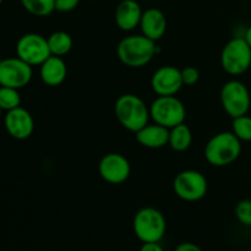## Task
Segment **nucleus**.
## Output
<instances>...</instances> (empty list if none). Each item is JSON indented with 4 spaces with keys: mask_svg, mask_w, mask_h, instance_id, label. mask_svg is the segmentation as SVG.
I'll use <instances>...</instances> for the list:
<instances>
[{
    "mask_svg": "<svg viewBox=\"0 0 251 251\" xmlns=\"http://www.w3.org/2000/svg\"><path fill=\"white\" fill-rule=\"evenodd\" d=\"M142 12L136 0H123L115 9V24L122 31H132L140 26Z\"/></svg>",
    "mask_w": 251,
    "mask_h": 251,
    "instance_id": "obj_15",
    "label": "nucleus"
},
{
    "mask_svg": "<svg viewBox=\"0 0 251 251\" xmlns=\"http://www.w3.org/2000/svg\"><path fill=\"white\" fill-rule=\"evenodd\" d=\"M1 60H2V59H1V58H0V63H1Z\"/></svg>",
    "mask_w": 251,
    "mask_h": 251,
    "instance_id": "obj_31",
    "label": "nucleus"
},
{
    "mask_svg": "<svg viewBox=\"0 0 251 251\" xmlns=\"http://www.w3.org/2000/svg\"><path fill=\"white\" fill-rule=\"evenodd\" d=\"M136 237L144 243H158L166 233V218L161 211L153 207L139 210L132 221Z\"/></svg>",
    "mask_w": 251,
    "mask_h": 251,
    "instance_id": "obj_4",
    "label": "nucleus"
},
{
    "mask_svg": "<svg viewBox=\"0 0 251 251\" xmlns=\"http://www.w3.org/2000/svg\"><path fill=\"white\" fill-rule=\"evenodd\" d=\"M221 65L223 70L238 76L249 70L251 66V48L244 37L233 38L223 47L221 53Z\"/></svg>",
    "mask_w": 251,
    "mask_h": 251,
    "instance_id": "obj_6",
    "label": "nucleus"
},
{
    "mask_svg": "<svg viewBox=\"0 0 251 251\" xmlns=\"http://www.w3.org/2000/svg\"><path fill=\"white\" fill-rule=\"evenodd\" d=\"M136 140L141 146L147 149H161L168 145L169 129L159 124H147L139 131L135 132Z\"/></svg>",
    "mask_w": 251,
    "mask_h": 251,
    "instance_id": "obj_17",
    "label": "nucleus"
},
{
    "mask_svg": "<svg viewBox=\"0 0 251 251\" xmlns=\"http://www.w3.org/2000/svg\"><path fill=\"white\" fill-rule=\"evenodd\" d=\"M232 132L240 141H251V117L248 114L233 119Z\"/></svg>",
    "mask_w": 251,
    "mask_h": 251,
    "instance_id": "obj_22",
    "label": "nucleus"
},
{
    "mask_svg": "<svg viewBox=\"0 0 251 251\" xmlns=\"http://www.w3.org/2000/svg\"><path fill=\"white\" fill-rule=\"evenodd\" d=\"M235 216L242 225L251 227V200L244 199L235 206Z\"/></svg>",
    "mask_w": 251,
    "mask_h": 251,
    "instance_id": "obj_23",
    "label": "nucleus"
},
{
    "mask_svg": "<svg viewBox=\"0 0 251 251\" xmlns=\"http://www.w3.org/2000/svg\"><path fill=\"white\" fill-rule=\"evenodd\" d=\"M181 78H183V83L185 86H194L195 83H198L200 74H199L198 69H195L194 66H188L181 70Z\"/></svg>",
    "mask_w": 251,
    "mask_h": 251,
    "instance_id": "obj_24",
    "label": "nucleus"
},
{
    "mask_svg": "<svg viewBox=\"0 0 251 251\" xmlns=\"http://www.w3.org/2000/svg\"><path fill=\"white\" fill-rule=\"evenodd\" d=\"M16 54L31 66L42 65L51 55L48 39L38 33H26L17 41Z\"/></svg>",
    "mask_w": 251,
    "mask_h": 251,
    "instance_id": "obj_9",
    "label": "nucleus"
},
{
    "mask_svg": "<svg viewBox=\"0 0 251 251\" xmlns=\"http://www.w3.org/2000/svg\"><path fill=\"white\" fill-rule=\"evenodd\" d=\"M191 142H193V134H191L190 127L185 125V123L169 129L168 145L174 151H186L191 146Z\"/></svg>",
    "mask_w": 251,
    "mask_h": 251,
    "instance_id": "obj_18",
    "label": "nucleus"
},
{
    "mask_svg": "<svg viewBox=\"0 0 251 251\" xmlns=\"http://www.w3.org/2000/svg\"><path fill=\"white\" fill-rule=\"evenodd\" d=\"M140 251H163L158 243H144Z\"/></svg>",
    "mask_w": 251,
    "mask_h": 251,
    "instance_id": "obj_27",
    "label": "nucleus"
},
{
    "mask_svg": "<svg viewBox=\"0 0 251 251\" xmlns=\"http://www.w3.org/2000/svg\"><path fill=\"white\" fill-rule=\"evenodd\" d=\"M114 113L118 122L131 132H137L146 126L151 118L146 103L132 93H126L118 98L114 104Z\"/></svg>",
    "mask_w": 251,
    "mask_h": 251,
    "instance_id": "obj_2",
    "label": "nucleus"
},
{
    "mask_svg": "<svg viewBox=\"0 0 251 251\" xmlns=\"http://www.w3.org/2000/svg\"><path fill=\"white\" fill-rule=\"evenodd\" d=\"M7 134L16 140H26L34 130V120L31 113L22 107L6 112L4 119Z\"/></svg>",
    "mask_w": 251,
    "mask_h": 251,
    "instance_id": "obj_13",
    "label": "nucleus"
},
{
    "mask_svg": "<svg viewBox=\"0 0 251 251\" xmlns=\"http://www.w3.org/2000/svg\"><path fill=\"white\" fill-rule=\"evenodd\" d=\"M32 76V66L19 56L2 59L0 63V86L20 90L31 82Z\"/></svg>",
    "mask_w": 251,
    "mask_h": 251,
    "instance_id": "obj_10",
    "label": "nucleus"
},
{
    "mask_svg": "<svg viewBox=\"0 0 251 251\" xmlns=\"http://www.w3.org/2000/svg\"><path fill=\"white\" fill-rule=\"evenodd\" d=\"M47 39H48V46L51 55L64 56L73 48V38L68 32H53Z\"/></svg>",
    "mask_w": 251,
    "mask_h": 251,
    "instance_id": "obj_19",
    "label": "nucleus"
},
{
    "mask_svg": "<svg viewBox=\"0 0 251 251\" xmlns=\"http://www.w3.org/2000/svg\"><path fill=\"white\" fill-rule=\"evenodd\" d=\"M2 1H4V0H0V5H1V2H2Z\"/></svg>",
    "mask_w": 251,
    "mask_h": 251,
    "instance_id": "obj_30",
    "label": "nucleus"
},
{
    "mask_svg": "<svg viewBox=\"0 0 251 251\" xmlns=\"http://www.w3.org/2000/svg\"><path fill=\"white\" fill-rule=\"evenodd\" d=\"M150 117L156 124L172 129L185 120V105L176 96H158L150 105Z\"/></svg>",
    "mask_w": 251,
    "mask_h": 251,
    "instance_id": "obj_5",
    "label": "nucleus"
},
{
    "mask_svg": "<svg viewBox=\"0 0 251 251\" xmlns=\"http://www.w3.org/2000/svg\"><path fill=\"white\" fill-rule=\"evenodd\" d=\"M176 251H202L198 245L193 244V243H183V244L178 245Z\"/></svg>",
    "mask_w": 251,
    "mask_h": 251,
    "instance_id": "obj_26",
    "label": "nucleus"
},
{
    "mask_svg": "<svg viewBox=\"0 0 251 251\" xmlns=\"http://www.w3.org/2000/svg\"><path fill=\"white\" fill-rule=\"evenodd\" d=\"M22 6L34 16L44 17L55 10V0H21Z\"/></svg>",
    "mask_w": 251,
    "mask_h": 251,
    "instance_id": "obj_20",
    "label": "nucleus"
},
{
    "mask_svg": "<svg viewBox=\"0 0 251 251\" xmlns=\"http://www.w3.org/2000/svg\"><path fill=\"white\" fill-rule=\"evenodd\" d=\"M181 70L176 66H162L151 77V87L158 96H176L183 87Z\"/></svg>",
    "mask_w": 251,
    "mask_h": 251,
    "instance_id": "obj_12",
    "label": "nucleus"
},
{
    "mask_svg": "<svg viewBox=\"0 0 251 251\" xmlns=\"http://www.w3.org/2000/svg\"><path fill=\"white\" fill-rule=\"evenodd\" d=\"M156 53V42L144 34L125 37L117 47L118 58L129 68H142L147 65Z\"/></svg>",
    "mask_w": 251,
    "mask_h": 251,
    "instance_id": "obj_1",
    "label": "nucleus"
},
{
    "mask_svg": "<svg viewBox=\"0 0 251 251\" xmlns=\"http://www.w3.org/2000/svg\"><path fill=\"white\" fill-rule=\"evenodd\" d=\"M244 39H245V41H247V43L249 44V47L251 48V26L248 27V29H247V31H245Z\"/></svg>",
    "mask_w": 251,
    "mask_h": 251,
    "instance_id": "obj_28",
    "label": "nucleus"
},
{
    "mask_svg": "<svg viewBox=\"0 0 251 251\" xmlns=\"http://www.w3.org/2000/svg\"><path fill=\"white\" fill-rule=\"evenodd\" d=\"M39 74H41L42 81L47 86L56 87L65 81L66 75H68V68L61 56L50 55L41 65Z\"/></svg>",
    "mask_w": 251,
    "mask_h": 251,
    "instance_id": "obj_16",
    "label": "nucleus"
},
{
    "mask_svg": "<svg viewBox=\"0 0 251 251\" xmlns=\"http://www.w3.org/2000/svg\"><path fill=\"white\" fill-rule=\"evenodd\" d=\"M1 112L2 110H1V108H0V117H1Z\"/></svg>",
    "mask_w": 251,
    "mask_h": 251,
    "instance_id": "obj_29",
    "label": "nucleus"
},
{
    "mask_svg": "<svg viewBox=\"0 0 251 251\" xmlns=\"http://www.w3.org/2000/svg\"><path fill=\"white\" fill-rule=\"evenodd\" d=\"M242 153V141L232 131H223L208 140L205 158L211 166L226 167L237 161Z\"/></svg>",
    "mask_w": 251,
    "mask_h": 251,
    "instance_id": "obj_3",
    "label": "nucleus"
},
{
    "mask_svg": "<svg viewBox=\"0 0 251 251\" xmlns=\"http://www.w3.org/2000/svg\"><path fill=\"white\" fill-rule=\"evenodd\" d=\"M21 104V97H20L19 90L11 87L0 86V108L1 110L15 109Z\"/></svg>",
    "mask_w": 251,
    "mask_h": 251,
    "instance_id": "obj_21",
    "label": "nucleus"
},
{
    "mask_svg": "<svg viewBox=\"0 0 251 251\" xmlns=\"http://www.w3.org/2000/svg\"><path fill=\"white\" fill-rule=\"evenodd\" d=\"M174 193L184 201H199L207 193V179L202 173L193 169L183 171L173 181Z\"/></svg>",
    "mask_w": 251,
    "mask_h": 251,
    "instance_id": "obj_8",
    "label": "nucleus"
},
{
    "mask_svg": "<svg viewBox=\"0 0 251 251\" xmlns=\"http://www.w3.org/2000/svg\"><path fill=\"white\" fill-rule=\"evenodd\" d=\"M140 28L147 38L157 42L164 36L167 31V17L159 9L151 7L142 12Z\"/></svg>",
    "mask_w": 251,
    "mask_h": 251,
    "instance_id": "obj_14",
    "label": "nucleus"
},
{
    "mask_svg": "<svg viewBox=\"0 0 251 251\" xmlns=\"http://www.w3.org/2000/svg\"><path fill=\"white\" fill-rule=\"evenodd\" d=\"M98 171L103 180L113 185H118L129 178L131 167L126 157L112 152L102 157L98 164Z\"/></svg>",
    "mask_w": 251,
    "mask_h": 251,
    "instance_id": "obj_11",
    "label": "nucleus"
},
{
    "mask_svg": "<svg viewBox=\"0 0 251 251\" xmlns=\"http://www.w3.org/2000/svg\"><path fill=\"white\" fill-rule=\"evenodd\" d=\"M221 104L230 118L248 114L251 105L250 92L247 86L238 80H230L221 88Z\"/></svg>",
    "mask_w": 251,
    "mask_h": 251,
    "instance_id": "obj_7",
    "label": "nucleus"
},
{
    "mask_svg": "<svg viewBox=\"0 0 251 251\" xmlns=\"http://www.w3.org/2000/svg\"><path fill=\"white\" fill-rule=\"evenodd\" d=\"M80 4V0H55V10L60 12L73 11Z\"/></svg>",
    "mask_w": 251,
    "mask_h": 251,
    "instance_id": "obj_25",
    "label": "nucleus"
}]
</instances>
